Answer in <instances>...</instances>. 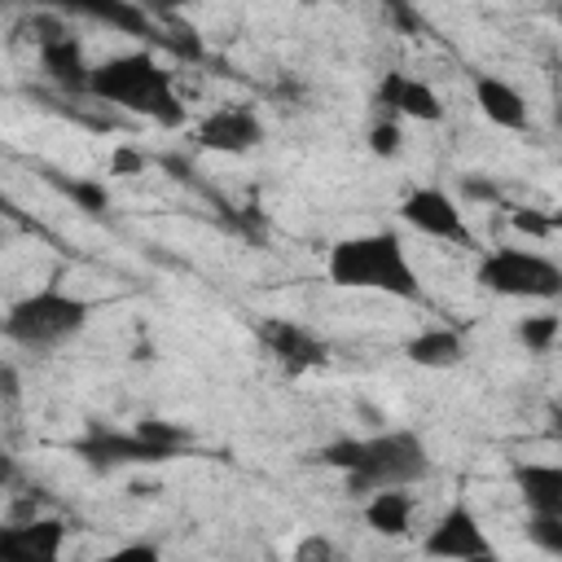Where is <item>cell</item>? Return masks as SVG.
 <instances>
[{
  "mask_svg": "<svg viewBox=\"0 0 562 562\" xmlns=\"http://www.w3.org/2000/svg\"><path fill=\"white\" fill-rule=\"evenodd\" d=\"M321 461L342 470L351 496H369L382 487H413L430 474V448L417 430H378L369 439H334L321 448Z\"/></svg>",
  "mask_w": 562,
  "mask_h": 562,
  "instance_id": "obj_1",
  "label": "cell"
},
{
  "mask_svg": "<svg viewBox=\"0 0 562 562\" xmlns=\"http://www.w3.org/2000/svg\"><path fill=\"white\" fill-rule=\"evenodd\" d=\"M325 272L342 290H373V294H391V299H408V303L422 299V281L413 272V259H408L404 241L386 228L351 233V237L334 241Z\"/></svg>",
  "mask_w": 562,
  "mask_h": 562,
  "instance_id": "obj_2",
  "label": "cell"
},
{
  "mask_svg": "<svg viewBox=\"0 0 562 562\" xmlns=\"http://www.w3.org/2000/svg\"><path fill=\"white\" fill-rule=\"evenodd\" d=\"M88 97H97V101H105V105H123V110L149 114V119L162 123V127H180V123H184V105H180V97H176L171 70H162L149 48L119 53V57L92 66Z\"/></svg>",
  "mask_w": 562,
  "mask_h": 562,
  "instance_id": "obj_3",
  "label": "cell"
},
{
  "mask_svg": "<svg viewBox=\"0 0 562 562\" xmlns=\"http://www.w3.org/2000/svg\"><path fill=\"white\" fill-rule=\"evenodd\" d=\"M92 321V303L61 290L57 281L22 294L9 303L4 312V338L13 347H26V351H53L70 338H79Z\"/></svg>",
  "mask_w": 562,
  "mask_h": 562,
  "instance_id": "obj_4",
  "label": "cell"
},
{
  "mask_svg": "<svg viewBox=\"0 0 562 562\" xmlns=\"http://www.w3.org/2000/svg\"><path fill=\"white\" fill-rule=\"evenodd\" d=\"M474 281L505 299H536V303L562 299V263H553L549 255L527 250V246L487 250L474 268Z\"/></svg>",
  "mask_w": 562,
  "mask_h": 562,
  "instance_id": "obj_5",
  "label": "cell"
},
{
  "mask_svg": "<svg viewBox=\"0 0 562 562\" xmlns=\"http://www.w3.org/2000/svg\"><path fill=\"white\" fill-rule=\"evenodd\" d=\"M70 452L88 465V470H97V474H105V470H119V465H158V461H167L136 426L132 430H114V426H88L75 443H70Z\"/></svg>",
  "mask_w": 562,
  "mask_h": 562,
  "instance_id": "obj_6",
  "label": "cell"
},
{
  "mask_svg": "<svg viewBox=\"0 0 562 562\" xmlns=\"http://www.w3.org/2000/svg\"><path fill=\"white\" fill-rule=\"evenodd\" d=\"M259 342H263V351L281 364V373H290V378H303V373L329 364V342H325L321 334H312L307 325L285 321V316L259 321Z\"/></svg>",
  "mask_w": 562,
  "mask_h": 562,
  "instance_id": "obj_7",
  "label": "cell"
},
{
  "mask_svg": "<svg viewBox=\"0 0 562 562\" xmlns=\"http://www.w3.org/2000/svg\"><path fill=\"white\" fill-rule=\"evenodd\" d=\"M400 220L413 224L422 237H435V241H457V246H474V228L465 224V211L452 202V193L426 184V189H413L404 202H400Z\"/></svg>",
  "mask_w": 562,
  "mask_h": 562,
  "instance_id": "obj_8",
  "label": "cell"
},
{
  "mask_svg": "<svg viewBox=\"0 0 562 562\" xmlns=\"http://www.w3.org/2000/svg\"><path fill=\"white\" fill-rule=\"evenodd\" d=\"M193 140L211 154H246L263 145V119L250 105H220L198 123Z\"/></svg>",
  "mask_w": 562,
  "mask_h": 562,
  "instance_id": "obj_9",
  "label": "cell"
},
{
  "mask_svg": "<svg viewBox=\"0 0 562 562\" xmlns=\"http://www.w3.org/2000/svg\"><path fill=\"white\" fill-rule=\"evenodd\" d=\"M31 4L57 9L70 18H92V22H105L110 31H123V35L158 40V18L140 0H31Z\"/></svg>",
  "mask_w": 562,
  "mask_h": 562,
  "instance_id": "obj_10",
  "label": "cell"
},
{
  "mask_svg": "<svg viewBox=\"0 0 562 562\" xmlns=\"http://www.w3.org/2000/svg\"><path fill=\"white\" fill-rule=\"evenodd\" d=\"M422 549L430 558H487L492 553V540L483 536L479 518L465 509V505H448L439 514V522L426 531Z\"/></svg>",
  "mask_w": 562,
  "mask_h": 562,
  "instance_id": "obj_11",
  "label": "cell"
},
{
  "mask_svg": "<svg viewBox=\"0 0 562 562\" xmlns=\"http://www.w3.org/2000/svg\"><path fill=\"white\" fill-rule=\"evenodd\" d=\"M35 44H40V70H44L61 92H88L92 66H88V57H83V44H79L70 31L53 26V31H44Z\"/></svg>",
  "mask_w": 562,
  "mask_h": 562,
  "instance_id": "obj_12",
  "label": "cell"
},
{
  "mask_svg": "<svg viewBox=\"0 0 562 562\" xmlns=\"http://www.w3.org/2000/svg\"><path fill=\"white\" fill-rule=\"evenodd\" d=\"M66 522L61 518H31L0 527V558L4 562H53L61 553Z\"/></svg>",
  "mask_w": 562,
  "mask_h": 562,
  "instance_id": "obj_13",
  "label": "cell"
},
{
  "mask_svg": "<svg viewBox=\"0 0 562 562\" xmlns=\"http://www.w3.org/2000/svg\"><path fill=\"white\" fill-rule=\"evenodd\" d=\"M378 101L400 114V119H417V123H443V97L426 83V79H413V75H400L391 70L382 83H378Z\"/></svg>",
  "mask_w": 562,
  "mask_h": 562,
  "instance_id": "obj_14",
  "label": "cell"
},
{
  "mask_svg": "<svg viewBox=\"0 0 562 562\" xmlns=\"http://www.w3.org/2000/svg\"><path fill=\"white\" fill-rule=\"evenodd\" d=\"M474 105L479 114L492 123V127H505V132H522L531 127V114H527V101L514 83L496 79V75H474Z\"/></svg>",
  "mask_w": 562,
  "mask_h": 562,
  "instance_id": "obj_15",
  "label": "cell"
},
{
  "mask_svg": "<svg viewBox=\"0 0 562 562\" xmlns=\"http://www.w3.org/2000/svg\"><path fill=\"white\" fill-rule=\"evenodd\" d=\"M514 487L522 496V505L531 514H549V518H562V465H549V461H518L514 470Z\"/></svg>",
  "mask_w": 562,
  "mask_h": 562,
  "instance_id": "obj_16",
  "label": "cell"
},
{
  "mask_svg": "<svg viewBox=\"0 0 562 562\" xmlns=\"http://www.w3.org/2000/svg\"><path fill=\"white\" fill-rule=\"evenodd\" d=\"M404 356L413 364H422V369H452V364L465 360V334L461 329H443V325L422 329V334H413L404 342Z\"/></svg>",
  "mask_w": 562,
  "mask_h": 562,
  "instance_id": "obj_17",
  "label": "cell"
},
{
  "mask_svg": "<svg viewBox=\"0 0 562 562\" xmlns=\"http://www.w3.org/2000/svg\"><path fill=\"white\" fill-rule=\"evenodd\" d=\"M364 522H369L378 536H408V527H413V496H408V487L369 492V501H364Z\"/></svg>",
  "mask_w": 562,
  "mask_h": 562,
  "instance_id": "obj_18",
  "label": "cell"
},
{
  "mask_svg": "<svg viewBox=\"0 0 562 562\" xmlns=\"http://www.w3.org/2000/svg\"><path fill=\"white\" fill-rule=\"evenodd\" d=\"M136 430H140V435H145V439H149L167 461H171V457H184V452L193 448V435H189L184 426L167 422V417H140V422H136Z\"/></svg>",
  "mask_w": 562,
  "mask_h": 562,
  "instance_id": "obj_19",
  "label": "cell"
},
{
  "mask_svg": "<svg viewBox=\"0 0 562 562\" xmlns=\"http://www.w3.org/2000/svg\"><path fill=\"white\" fill-rule=\"evenodd\" d=\"M558 334H562V321L558 316H522L518 321V342L531 351V356H544V351H553V342H558Z\"/></svg>",
  "mask_w": 562,
  "mask_h": 562,
  "instance_id": "obj_20",
  "label": "cell"
},
{
  "mask_svg": "<svg viewBox=\"0 0 562 562\" xmlns=\"http://www.w3.org/2000/svg\"><path fill=\"white\" fill-rule=\"evenodd\" d=\"M70 202H79V211H88V215H101V211H110V193H105V184H97V180H61V176H48Z\"/></svg>",
  "mask_w": 562,
  "mask_h": 562,
  "instance_id": "obj_21",
  "label": "cell"
},
{
  "mask_svg": "<svg viewBox=\"0 0 562 562\" xmlns=\"http://www.w3.org/2000/svg\"><path fill=\"white\" fill-rule=\"evenodd\" d=\"M527 536H531V544H536V549H544V553L562 558V518H549V514H531V522H527Z\"/></svg>",
  "mask_w": 562,
  "mask_h": 562,
  "instance_id": "obj_22",
  "label": "cell"
},
{
  "mask_svg": "<svg viewBox=\"0 0 562 562\" xmlns=\"http://www.w3.org/2000/svg\"><path fill=\"white\" fill-rule=\"evenodd\" d=\"M369 149H373L378 158H395V154L404 149V132H400V123H395V119H378V123L369 127Z\"/></svg>",
  "mask_w": 562,
  "mask_h": 562,
  "instance_id": "obj_23",
  "label": "cell"
},
{
  "mask_svg": "<svg viewBox=\"0 0 562 562\" xmlns=\"http://www.w3.org/2000/svg\"><path fill=\"white\" fill-rule=\"evenodd\" d=\"M514 228H522V233H536V237H544L553 224L549 220H540L536 211H514Z\"/></svg>",
  "mask_w": 562,
  "mask_h": 562,
  "instance_id": "obj_24",
  "label": "cell"
},
{
  "mask_svg": "<svg viewBox=\"0 0 562 562\" xmlns=\"http://www.w3.org/2000/svg\"><path fill=\"white\" fill-rule=\"evenodd\" d=\"M329 553H334V544L321 540V536H307V540L294 549V558H329Z\"/></svg>",
  "mask_w": 562,
  "mask_h": 562,
  "instance_id": "obj_25",
  "label": "cell"
},
{
  "mask_svg": "<svg viewBox=\"0 0 562 562\" xmlns=\"http://www.w3.org/2000/svg\"><path fill=\"white\" fill-rule=\"evenodd\" d=\"M145 167V154H136V149H119L114 154V171H140Z\"/></svg>",
  "mask_w": 562,
  "mask_h": 562,
  "instance_id": "obj_26",
  "label": "cell"
},
{
  "mask_svg": "<svg viewBox=\"0 0 562 562\" xmlns=\"http://www.w3.org/2000/svg\"><path fill=\"white\" fill-rule=\"evenodd\" d=\"M114 558H158V549H154V544H127V549H119Z\"/></svg>",
  "mask_w": 562,
  "mask_h": 562,
  "instance_id": "obj_27",
  "label": "cell"
},
{
  "mask_svg": "<svg viewBox=\"0 0 562 562\" xmlns=\"http://www.w3.org/2000/svg\"><path fill=\"white\" fill-rule=\"evenodd\" d=\"M549 422H553V435H562V400L549 408Z\"/></svg>",
  "mask_w": 562,
  "mask_h": 562,
  "instance_id": "obj_28",
  "label": "cell"
},
{
  "mask_svg": "<svg viewBox=\"0 0 562 562\" xmlns=\"http://www.w3.org/2000/svg\"><path fill=\"white\" fill-rule=\"evenodd\" d=\"M553 13H558V22H562V0H558V9H553Z\"/></svg>",
  "mask_w": 562,
  "mask_h": 562,
  "instance_id": "obj_29",
  "label": "cell"
},
{
  "mask_svg": "<svg viewBox=\"0 0 562 562\" xmlns=\"http://www.w3.org/2000/svg\"><path fill=\"white\" fill-rule=\"evenodd\" d=\"M558 123H562V105H558Z\"/></svg>",
  "mask_w": 562,
  "mask_h": 562,
  "instance_id": "obj_30",
  "label": "cell"
}]
</instances>
